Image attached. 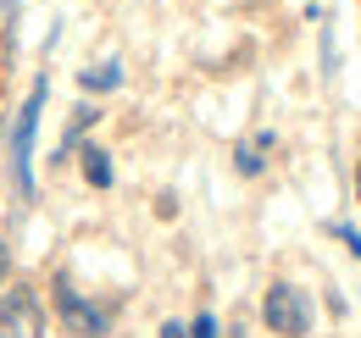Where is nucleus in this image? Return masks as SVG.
Masks as SVG:
<instances>
[{"instance_id": "nucleus-1", "label": "nucleus", "mask_w": 361, "mask_h": 338, "mask_svg": "<svg viewBox=\"0 0 361 338\" xmlns=\"http://www.w3.org/2000/svg\"><path fill=\"white\" fill-rule=\"evenodd\" d=\"M39 111H45V84H34V94L17 111V127H11V177H17V194H34V133H39Z\"/></svg>"}, {"instance_id": "nucleus-2", "label": "nucleus", "mask_w": 361, "mask_h": 338, "mask_svg": "<svg viewBox=\"0 0 361 338\" xmlns=\"http://www.w3.org/2000/svg\"><path fill=\"white\" fill-rule=\"evenodd\" d=\"M262 322H267L278 338H306L312 333V305L295 283H272L267 299H262Z\"/></svg>"}, {"instance_id": "nucleus-3", "label": "nucleus", "mask_w": 361, "mask_h": 338, "mask_svg": "<svg viewBox=\"0 0 361 338\" xmlns=\"http://www.w3.org/2000/svg\"><path fill=\"white\" fill-rule=\"evenodd\" d=\"M56 311H61V327H67L73 338H100L106 333V311L90 305L67 277H56Z\"/></svg>"}, {"instance_id": "nucleus-4", "label": "nucleus", "mask_w": 361, "mask_h": 338, "mask_svg": "<svg viewBox=\"0 0 361 338\" xmlns=\"http://www.w3.org/2000/svg\"><path fill=\"white\" fill-rule=\"evenodd\" d=\"M45 333V316H39V299L28 294L23 283L0 294V338H39Z\"/></svg>"}, {"instance_id": "nucleus-5", "label": "nucleus", "mask_w": 361, "mask_h": 338, "mask_svg": "<svg viewBox=\"0 0 361 338\" xmlns=\"http://www.w3.org/2000/svg\"><path fill=\"white\" fill-rule=\"evenodd\" d=\"M84 156V177H90L94 189H111V156L100 150V144H90V150H78Z\"/></svg>"}, {"instance_id": "nucleus-6", "label": "nucleus", "mask_w": 361, "mask_h": 338, "mask_svg": "<svg viewBox=\"0 0 361 338\" xmlns=\"http://www.w3.org/2000/svg\"><path fill=\"white\" fill-rule=\"evenodd\" d=\"M262 150H272V133H262L256 144H239V156H233V167L245 172V177H256V172L267 167V156H262Z\"/></svg>"}, {"instance_id": "nucleus-7", "label": "nucleus", "mask_w": 361, "mask_h": 338, "mask_svg": "<svg viewBox=\"0 0 361 338\" xmlns=\"http://www.w3.org/2000/svg\"><path fill=\"white\" fill-rule=\"evenodd\" d=\"M78 84H84V89H117V84H123V67H117V61H94V67L78 73Z\"/></svg>"}, {"instance_id": "nucleus-8", "label": "nucleus", "mask_w": 361, "mask_h": 338, "mask_svg": "<svg viewBox=\"0 0 361 338\" xmlns=\"http://www.w3.org/2000/svg\"><path fill=\"white\" fill-rule=\"evenodd\" d=\"M189 338H217V316H212V311H200V316H195V327H189Z\"/></svg>"}, {"instance_id": "nucleus-9", "label": "nucleus", "mask_w": 361, "mask_h": 338, "mask_svg": "<svg viewBox=\"0 0 361 338\" xmlns=\"http://www.w3.org/2000/svg\"><path fill=\"white\" fill-rule=\"evenodd\" d=\"M334 233H339V239L350 244V255H356V261H361V233H356V227H345V222H334Z\"/></svg>"}, {"instance_id": "nucleus-10", "label": "nucleus", "mask_w": 361, "mask_h": 338, "mask_svg": "<svg viewBox=\"0 0 361 338\" xmlns=\"http://www.w3.org/2000/svg\"><path fill=\"white\" fill-rule=\"evenodd\" d=\"M161 338H189V327H183V322H167V327H161Z\"/></svg>"}, {"instance_id": "nucleus-11", "label": "nucleus", "mask_w": 361, "mask_h": 338, "mask_svg": "<svg viewBox=\"0 0 361 338\" xmlns=\"http://www.w3.org/2000/svg\"><path fill=\"white\" fill-rule=\"evenodd\" d=\"M0 277H6V255H0Z\"/></svg>"}, {"instance_id": "nucleus-12", "label": "nucleus", "mask_w": 361, "mask_h": 338, "mask_svg": "<svg viewBox=\"0 0 361 338\" xmlns=\"http://www.w3.org/2000/svg\"><path fill=\"white\" fill-rule=\"evenodd\" d=\"M356 194H361V172H356Z\"/></svg>"}]
</instances>
